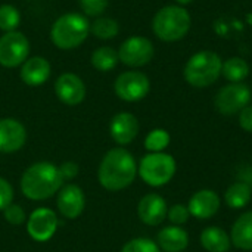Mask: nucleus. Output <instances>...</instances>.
Listing matches in <instances>:
<instances>
[{"mask_svg":"<svg viewBox=\"0 0 252 252\" xmlns=\"http://www.w3.org/2000/svg\"><path fill=\"white\" fill-rule=\"evenodd\" d=\"M137 174L134 157L124 148H114L105 154L97 170V179L102 188L111 192L128 188Z\"/></svg>","mask_w":252,"mask_h":252,"instance_id":"f257e3e1","label":"nucleus"},{"mask_svg":"<svg viewBox=\"0 0 252 252\" xmlns=\"http://www.w3.org/2000/svg\"><path fill=\"white\" fill-rule=\"evenodd\" d=\"M62 185L59 167L46 161L30 165L21 177V190L31 201H44L53 196Z\"/></svg>","mask_w":252,"mask_h":252,"instance_id":"f03ea898","label":"nucleus"},{"mask_svg":"<svg viewBox=\"0 0 252 252\" xmlns=\"http://www.w3.org/2000/svg\"><path fill=\"white\" fill-rule=\"evenodd\" d=\"M190 15L179 4H168L159 9L152 21L154 34L162 41H179L190 30Z\"/></svg>","mask_w":252,"mask_h":252,"instance_id":"7ed1b4c3","label":"nucleus"},{"mask_svg":"<svg viewBox=\"0 0 252 252\" xmlns=\"http://www.w3.org/2000/svg\"><path fill=\"white\" fill-rule=\"evenodd\" d=\"M221 66L223 61L219 53L213 50H201L190 56L183 69V75L190 86L204 89L219 80L221 75Z\"/></svg>","mask_w":252,"mask_h":252,"instance_id":"20e7f679","label":"nucleus"},{"mask_svg":"<svg viewBox=\"0 0 252 252\" xmlns=\"http://www.w3.org/2000/svg\"><path fill=\"white\" fill-rule=\"evenodd\" d=\"M90 32V22L80 13H65L59 16L52 30L50 37L53 44L62 50H71L83 44Z\"/></svg>","mask_w":252,"mask_h":252,"instance_id":"39448f33","label":"nucleus"},{"mask_svg":"<svg viewBox=\"0 0 252 252\" xmlns=\"http://www.w3.org/2000/svg\"><path fill=\"white\" fill-rule=\"evenodd\" d=\"M176 168L177 165L171 155L157 152L148 154L142 158L137 173L146 185L152 188H161L171 182L176 174Z\"/></svg>","mask_w":252,"mask_h":252,"instance_id":"423d86ee","label":"nucleus"},{"mask_svg":"<svg viewBox=\"0 0 252 252\" xmlns=\"http://www.w3.org/2000/svg\"><path fill=\"white\" fill-rule=\"evenodd\" d=\"M251 102V90L244 83H229L216 94L214 105L221 115H235Z\"/></svg>","mask_w":252,"mask_h":252,"instance_id":"0eeeda50","label":"nucleus"},{"mask_svg":"<svg viewBox=\"0 0 252 252\" xmlns=\"http://www.w3.org/2000/svg\"><path fill=\"white\" fill-rule=\"evenodd\" d=\"M30 53V41L19 31H10L0 37V65L15 68L22 65Z\"/></svg>","mask_w":252,"mask_h":252,"instance_id":"6e6552de","label":"nucleus"},{"mask_svg":"<svg viewBox=\"0 0 252 252\" xmlns=\"http://www.w3.org/2000/svg\"><path fill=\"white\" fill-rule=\"evenodd\" d=\"M115 94L126 102H139L151 90L148 75L140 71H126L120 74L114 83Z\"/></svg>","mask_w":252,"mask_h":252,"instance_id":"1a4fd4ad","label":"nucleus"},{"mask_svg":"<svg viewBox=\"0 0 252 252\" xmlns=\"http://www.w3.org/2000/svg\"><path fill=\"white\" fill-rule=\"evenodd\" d=\"M155 55L154 44L149 38L140 37V35H133L127 38L118 50V58L120 61L131 68H140L145 66L152 61Z\"/></svg>","mask_w":252,"mask_h":252,"instance_id":"9d476101","label":"nucleus"},{"mask_svg":"<svg viewBox=\"0 0 252 252\" xmlns=\"http://www.w3.org/2000/svg\"><path fill=\"white\" fill-rule=\"evenodd\" d=\"M58 216L50 208H37L27 220V232L35 242H47L58 230Z\"/></svg>","mask_w":252,"mask_h":252,"instance_id":"9b49d317","label":"nucleus"},{"mask_svg":"<svg viewBox=\"0 0 252 252\" xmlns=\"http://www.w3.org/2000/svg\"><path fill=\"white\" fill-rule=\"evenodd\" d=\"M55 93L58 99L65 105L75 106L86 97V84L78 75L65 72L55 81Z\"/></svg>","mask_w":252,"mask_h":252,"instance_id":"f8f14e48","label":"nucleus"},{"mask_svg":"<svg viewBox=\"0 0 252 252\" xmlns=\"http://www.w3.org/2000/svg\"><path fill=\"white\" fill-rule=\"evenodd\" d=\"M56 207L62 217L69 220L78 219L86 207L84 192L77 185H66L61 188L56 199Z\"/></svg>","mask_w":252,"mask_h":252,"instance_id":"ddd939ff","label":"nucleus"},{"mask_svg":"<svg viewBox=\"0 0 252 252\" xmlns=\"http://www.w3.org/2000/svg\"><path fill=\"white\" fill-rule=\"evenodd\" d=\"M27 142V130L24 124L13 118L0 120V152L12 154L19 151Z\"/></svg>","mask_w":252,"mask_h":252,"instance_id":"4468645a","label":"nucleus"},{"mask_svg":"<svg viewBox=\"0 0 252 252\" xmlns=\"http://www.w3.org/2000/svg\"><path fill=\"white\" fill-rule=\"evenodd\" d=\"M167 213H168L167 202L158 193L145 195L137 205V216L148 226L161 224L165 220Z\"/></svg>","mask_w":252,"mask_h":252,"instance_id":"2eb2a0df","label":"nucleus"},{"mask_svg":"<svg viewBox=\"0 0 252 252\" xmlns=\"http://www.w3.org/2000/svg\"><path fill=\"white\" fill-rule=\"evenodd\" d=\"M109 133L115 143L124 146L131 143L139 134V121L130 112H120L112 117Z\"/></svg>","mask_w":252,"mask_h":252,"instance_id":"dca6fc26","label":"nucleus"},{"mask_svg":"<svg viewBox=\"0 0 252 252\" xmlns=\"http://www.w3.org/2000/svg\"><path fill=\"white\" fill-rule=\"evenodd\" d=\"M188 208H189L190 216H193L199 220H208L219 213L220 198L214 190L202 189L192 195Z\"/></svg>","mask_w":252,"mask_h":252,"instance_id":"f3484780","label":"nucleus"},{"mask_svg":"<svg viewBox=\"0 0 252 252\" xmlns=\"http://www.w3.org/2000/svg\"><path fill=\"white\" fill-rule=\"evenodd\" d=\"M21 80L27 84V86H41L44 84L49 77H50V63L47 59L41 58V56H34V58H28L22 66H21Z\"/></svg>","mask_w":252,"mask_h":252,"instance_id":"a211bd4d","label":"nucleus"},{"mask_svg":"<svg viewBox=\"0 0 252 252\" xmlns=\"http://www.w3.org/2000/svg\"><path fill=\"white\" fill-rule=\"evenodd\" d=\"M158 247L165 252H182L189 245V235L180 226H168L159 230Z\"/></svg>","mask_w":252,"mask_h":252,"instance_id":"6ab92c4d","label":"nucleus"},{"mask_svg":"<svg viewBox=\"0 0 252 252\" xmlns=\"http://www.w3.org/2000/svg\"><path fill=\"white\" fill-rule=\"evenodd\" d=\"M230 241L238 250L252 251V211L244 213L233 224Z\"/></svg>","mask_w":252,"mask_h":252,"instance_id":"aec40b11","label":"nucleus"},{"mask_svg":"<svg viewBox=\"0 0 252 252\" xmlns=\"http://www.w3.org/2000/svg\"><path fill=\"white\" fill-rule=\"evenodd\" d=\"M230 244V236L221 227L211 226L201 233V245L208 252H227Z\"/></svg>","mask_w":252,"mask_h":252,"instance_id":"412c9836","label":"nucleus"},{"mask_svg":"<svg viewBox=\"0 0 252 252\" xmlns=\"http://www.w3.org/2000/svg\"><path fill=\"white\" fill-rule=\"evenodd\" d=\"M252 198L251 186L245 182L233 183L224 193L226 204L233 210H241L250 204Z\"/></svg>","mask_w":252,"mask_h":252,"instance_id":"4be33fe9","label":"nucleus"},{"mask_svg":"<svg viewBox=\"0 0 252 252\" xmlns=\"http://www.w3.org/2000/svg\"><path fill=\"white\" fill-rule=\"evenodd\" d=\"M221 74L230 83H242L250 75V65L244 58L233 56L223 62Z\"/></svg>","mask_w":252,"mask_h":252,"instance_id":"5701e85b","label":"nucleus"},{"mask_svg":"<svg viewBox=\"0 0 252 252\" xmlns=\"http://www.w3.org/2000/svg\"><path fill=\"white\" fill-rule=\"evenodd\" d=\"M92 65L97 69V71H102V72H108V71H112L120 58H118V52L109 46H102L99 49H96L93 53H92Z\"/></svg>","mask_w":252,"mask_h":252,"instance_id":"b1692460","label":"nucleus"},{"mask_svg":"<svg viewBox=\"0 0 252 252\" xmlns=\"http://www.w3.org/2000/svg\"><path fill=\"white\" fill-rule=\"evenodd\" d=\"M90 32L100 40H109L120 32V24L112 18H97L90 24Z\"/></svg>","mask_w":252,"mask_h":252,"instance_id":"393cba45","label":"nucleus"},{"mask_svg":"<svg viewBox=\"0 0 252 252\" xmlns=\"http://www.w3.org/2000/svg\"><path fill=\"white\" fill-rule=\"evenodd\" d=\"M170 133L164 128H155L152 130L146 139H145V148L151 152V154H157V152H162L164 149L168 148L170 145Z\"/></svg>","mask_w":252,"mask_h":252,"instance_id":"a878e982","label":"nucleus"},{"mask_svg":"<svg viewBox=\"0 0 252 252\" xmlns=\"http://www.w3.org/2000/svg\"><path fill=\"white\" fill-rule=\"evenodd\" d=\"M21 22V15L18 9L12 4H1L0 6V30L4 32L15 31Z\"/></svg>","mask_w":252,"mask_h":252,"instance_id":"bb28decb","label":"nucleus"},{"mask_svg":"<svg viewBox=\"0 0 252 252\" xmlns=\"http://www.w3.org/2000/svg\"><path fill=\"white\" fill-rule=\"evenodd\" d=\"M121 252H159V247L148 238H136L128 241Z\"/></svg>","mask_w":252,"mask_h":252,"instance_id":"cd10ccee","label":"nucleus"},{"mask_svg":"<svg viewBox=\"0 0 252 252\" xmlns=\"http://www.w3.org/2000/svg\"><path fill=\"white\" fill-rule=\"evenodd\" d=\"M167 217L170 219V221L174 224V226H180V224H185L189 217H190V213H189V208L186 205H182V204H176L173 205L168 213H167Z\"/></svg>","mask_w":252,"mask_h":252,"instance_id":"c85d7f7f","label":"nucleus"},{"mask_svg":"<svg viewBox=\"0 0 252 252\" xmlns=\"http://www.w3.org/2000/svg\"><path fill=\"white\" fill-rule=\"evenodd\" d=\"M3 214H4L6 221L9 224H12V226H19V224H22L27 220L24 208L19 207V205H15V204H10L9 207H6L3 210Z\"/></svg>","mask_w":252,"mask_h":252,"instance_id":"c756f323","label":"nucleus"},{"mask_svg":"<svg viewBox=\"0 0 252 252\" xmlns=\"http://www.w3.org/2000/svg\"><path fill=\"white\" fill-rule=\"evenodd\" d=\"M83 12L89 16H100L108 7V0H80Z\"/></svg>","mask_w":252,"mask_h":252,"instance_id":"7c9ffc66","label":"nucleus"},{"mask_svg":"<svg viewBox=\"0 0 252 252\" xmlns=\"http://www.w3.org/2000/svg\"><path fill=\"white\" fill-rule=\"evenodd\" d=\"M13 201V188L12 185L0 177V211H3L6 207H9Z\"/></svg>","mask_w":252,"mask_h":252,"instance_id":"2f4dec72","label":"nucleus"},{"mask_svg":"<svg viewBox=\"0 0 252 252\" xmlns=\"http://www.w3.org/2000/svg\"><path fill=\"white\" fill-rule=\"evenodd\" d=\"M59 171H61V176H62V179L65 182V180L75 179L77 174H78V171H80V168H78V165L74 161H66V162H63L59 167Z\"/></svg>","mask_w":252,"mask_h":252,"instance_id":"473e14b6","label":"nucleus"},{"mask_svg":"<svg viewBox=\"0 0 252 252\" xmlns=\"http://www.w3.org/2000/svg\"><path fill=\"white\" fill-rule=\"evenodd\" d=\"M239 126L245 131L252 133V105H248L239 112Z\"/></svg>","mask_w":252,"mask_h":252,"instance_id":"72a5a7b5","label":"nucleus"},{"mask_svg":"<svg viewBox=\"0 0 252 252\" xmlns=\"http://www.w3.org/2000/svg\"><path fill=\"white\" fill-rule=\"evenodd\" d=\"M179 4H189V3H192L193 0H176Z\"/></svg>","mask_w":252,"mask_h":252,"instance_id":"f704fd0d","label":"nucleus"}]
</instances>
